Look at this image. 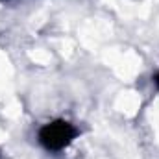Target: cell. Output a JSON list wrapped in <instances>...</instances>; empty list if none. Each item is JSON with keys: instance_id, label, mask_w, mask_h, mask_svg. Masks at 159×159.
<instances>
[{"instance_id": "6da1fadb", "label": "cell", "mask_w": 159, "mask_h": 159, "mask_svg": "<svg viewBox=\"0 0 159 159\" xmlns=\"http://www.w3.org/2000/svg\"><path fill=\"white\" fill-rule=\"evenodd\" d=\"M76 128L67 122V120H56L50 122L46 126H43L39 131V143L52 152H59L65 146H69L72 143V139L76 137Z\"/></svg>"}, {"instance_id": "7a4b0ae2", "label": "cell", "mask_w": 159, "mask_h": 159, "mask_svg": "<svg viewBox=\"0 0 159 159\" xmlns=\"http://www.w3.org/2000/svg\"><path fill=\"white\" fill-rule=\"evenodd\" d=\"M154 81H156V85L159 87V74H156V78H154Z\"/></svg>"}]
</instances>
